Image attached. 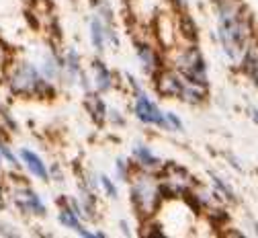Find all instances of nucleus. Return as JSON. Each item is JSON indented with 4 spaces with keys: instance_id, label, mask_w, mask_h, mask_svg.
I'll return each mask as SVG.
<instances>
[{
    "instance_id": "f257e3e1",
    "label": "nucleus",
    "mask_w": 258,
    "mask_h": 238,
    "mask_svg": "<svg viewBox=\"0 0 258 238\" xmlns=\"http://www.w3.org/2000/svg\"><path fill=\"white\" fill-rule=\"evenodd\" d=\"M132 199H134V206H136L138 214L152 216L160 206L162 189H160V185H158V181L154 177H150L146 173H140V175L134 177Z\"/></svg>"
},
{
    "instance_id": "f03ea898",
    "label": "nucleus",
    "mask_w": 258,
    "mask_h": 238,
    "mask_svg": "<svg viewBox=\"0 0 258 238\" xmlns=\"http://www.w3.org/2000/svg\"><path fill=\"white\" fill-rule=\"evenodd\" d=\"M176 68L182 72V76L190 82H197V84H207V76H205V64L201 54L195 47H188L184 50L178 58H176Z\"/></svg>"
},
{
    "instance_id": "7ed1b4c3",
    "label": "nucleus",
    "mask_w": 258,
    "mask_h": 238,
    "mask_svg": "<svg viewBox=\"0 0 258 238\" xmlns=\"http://www.w3.org/2000/svg\"><path fill=\"white\" fill-rule=\"evenodd\" d=\"M11 84H13V90L17 92L33 94V92H43L47 82L39 78V72L31 64H21L15 68V72L11 76Z\"/></svg>"
},
{
    "instance_id": "20e7f679",
    "label": "nucleus",
    "mask_w": 258,
    "mask_h": 238,
    "mask_svg": "<svg viewBox=\"0 0 258 238\" xmlns=\"http://www.w3.org/2000/svg\"><path fill=\"white\" fill-rule=\"evenodd\" d=\"M136 113H138V117H140L142 121H146V123H156V125H160V127H168V125H166V117L162 115V111H160V109L152 103V101H150L148 97H144V94L138 97Z\"/></svg>"
},
{
    "instance_id": "39448f33",
    "label": "nucleus",
    "mask_w": 258,
    "mask_h": 238,
    "mask_svg": "<svg viewBox=\"0 0 258 238\" xmlns=\"http://www.w3.org/2000/svg\"><path fill=\"white\" fill-rule=\"evenodd\" d=\"M184 82H186L184 76H178L176 72L170 70H162L158 76V92L164 97H180Z\"/></svg>"
},
{
    "instance_id": "423d86ee",
    "label": "nucleus",
    "mask_w": 258,
    "mask_h": 238,
    "mask_svg": "<svg viewBox=\"0 0 258 238\" xmlns=\"http://www.w3.org/2000/svg\"><path fill=\"white\" fill-rule=\"evenodd\" d=\"M15 201L19 203V208L23 210V212H33V214H45V208H43V203H41V199L37 197V193L35 191H31V189H19V191H15Z\"/></svg>"
},
{
    "instance_id": "0eeeda50",
    "label": "nucleus",
    "mask_w": 258,
    "mask_h": 238,
    "mask_svg": "<svg viewBox=\"0 0 258 238\" xmlns=\"http://www.w3.org/2000/svg\"><path fill=\"white\" fill-rule=\"evenodd\" d=\"M156 27H158V37H160V41H162L166 47H170V45L174 43V27H172L170 17H168V15H160Z\"/></svg>"
},
{
    "instance_id": "6e6552de",
    "label": "nucleus",
    "mask_w": 258,
    "mask_h": 238,
    "mask_svg": "<svg viewBox=\"0 0 258 238\" xmlns=\"http://www.w3.org/2000/svg\"><path fill=\"white\" fill-rule=\"evenodd\" d=\"M21 158L25 160V164L29 166V171L33 173L39 179H47V171H45V164L41 162V158L37 154H33L31 150H21Z\"/></svg>"
},
{
    "instance_id": "1a4fd4ad",
    "label": "nucleus",
    "mask_w": 258,
    "mask_h": 238,
    "mask_svg": "<svg viewBox=\"0 0 258 238\" xmlns=\"http://www.w3.org/2000/svg\"><path fill=\"white\" fill-rule=\"evenodd\" d=\"M138 54H140V60L146 66L148 72L156 70L158 68V58H156V52L150 47V43H138Z\"/></svg>"
},
{
    "instance_id": "9d476101",
    "label": "nucleus",
    "mask_w": 258,
    "mask_h": 238,
    "mask_svg": "<svg viewBox=\"0 0 258 238\" xmlns=\"http://www.w3.org/2000/svg\"><path fill=\"white\" fill-rule=\"evenodd\" d=\"M94 72H96V86H99V90H107L111 86V72L105 68L103 62H96L94 64Z\"/></svg>"
},
{
    "instance_id": "9b49d317",
    "label": "nucleus",
    "mask_w": 258,
    "mask_h": 238,
    "mask_svg": "<svg viewBox=\"0 0 258 238\" xmlns=\"http://www.w3.org/2000/svg\"><path fill=\"white\" fill-rule=\"evenodd\" d=\"M136 156L140 158V162H142L144 168H160V160H158L148 148L138 146V148H136Z\"/></svg>"
},
{
    "instance_id": "f8f14e48",
    "label": "nucleus",
    "mask_w": 258,
    "mask_h": 238,
    "mask_svg": "<svg viewBox=\"0 0 258 238\" xmlns=\"http://www.w3.org/2000/svg\"><path fill=\"white\" fill-rule=\"evenodd\" d=\"M178 31L182 33L186 39H190V41L197 37V29H195V25H192L190 17H186V15H182V17L178 19Z\"/></svg>"
},
{
    "instance_id": "ddd939ff",
    "label": "nucleus",
    "mask_w": 258,
    "mask_h": 238,
    "mask_svg": "<svg viewBox=\"0 0 258 238\" xmlns=\"http://www.w3.org/2000/svg\"><path fill=\"white\" fill-rule=\"evenodd\" d=\"M90 31H92V43H94V47L101 52L103 45H105V33H103V25H101L99 19H94V21H92Z\"/></svg>"
},
{
    "instance_id": "4468645a",
    "label": "nucleus",
    "mask_w": 258,
    "mask_h": 238,
    "mask_svg": "<svg viewBox=\"0 0 258 238\" xmlns=\"http://www.w3.org/2000/svg\"><path fill=\"white\" fill-rule=\"evenodd\" d=\"M76 216H78V214H74L72 210H68V208H66V210H61V212H59V222H61L63 226L74 228L76 232H80V230H82V226H80V222L76 220Z\"/></svg>"
},
{
    "instance_id": "2eb2a0df",
    "label": "nucleus",
    "mask_w": 258,
    "mask_h": 238,
    "mask_svg": "<svg viewBox=\"0 0 258 238\" xmlns=\"http://www.w3.org/2000/svg\"><path fill=\"white\" fill-rule=\"evenodd\" d=\"M88 109H90V113L94 115V119L103 121V117H105V105H103L101 99L90 97V99H88Z\"/></svg>"
},
{
    "instance_id": "dca6fc26",
    "label": "nucleus",
    "mask_w": 258,
    "mask_h": 238,
    "mask_svg": "<svg viewBox=\"0 0 258 238\" xmlns=\"http://www.w3.org/2000/svg\"><path fill=\"white\" fill-rule=\"evenodd\" d=\"M164 117H166V125H170V127H174V129H182V123L176 119L174 113H164Z\"/></svg>"
},
{
    "instance_id": "f3484780",
    "label": "nucleus",
    "mask_w": 258,
    "mask_h": 238,
    "mask_svg": "<svg viewBox=\"0 0 258 238\" xmlns=\"http://www.w3.org/2000/svg\"><path fill=\"white\" fill-rule=\"evenodd\" d=\"M101 183H103V187L107 189V193H109L111 197H117V189H115V185H113L107 177H101Z\"/></svg>"
},
{
    "instance_id": "a211bd4d",
    "label": "nucleus",
    "mask_w": 258,
    "mask_h": 238,
    "mask_svg": "<svg viewBox=\"0 0 258 238\" xmlns=\"http://www.w3.org/2000/svg\"><path fill=\"white\" fill-rule=\"evenodd\" d=\"M5 54H7V50H5V45L0 43V66L5 64Z\"/></svg>"
},
{
    "instance_id": "6ab92c4d",
    "label": "nucleus",
    "mask_w": 258,
    "mask_h": 238,
    "mask_svg": "<svg viewBox=\"0 0 258 238\" xmlns=\"http://www.w3.org/2000/svg\"><path fill=\"white\" fill-rule=\"evenodd\" d=\"M172 3H174L178 9H184V0H172Z\"/></svg>"
},
{
    "instance_id": "aec40b11",
    "label": "nucleus",
    "mask_w": 258,
    "mask_h": 238,
    "mask_svg": "<svg viewBox=\"0 0 258 238\" xmlns=\"http://www.w3.org/2000/svg\"><path fill=\"white\" fill-rule=\"evenodd\" d=\"M0 197H3V189H0Z\"/></svg>"
},
{
    "instance_id": "412c9836",
    "label": "nucleus",
    "mask_w": 258,
    "mask_h": 238,
    "mask_svg": "<svg viewBox=\"0 0 258 238\" xmlns=\"http://www.w3.org/2000/svg\"><path fill=\"white\" fill-rule=\"evenodd\" d=\"M0 164H3V162H0Z\"/></svg>"
}]
</instances>
